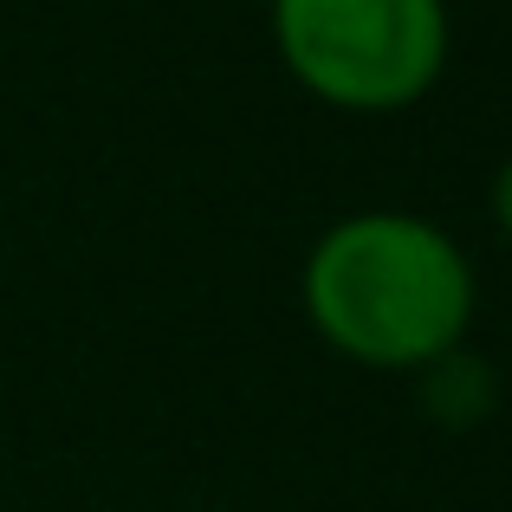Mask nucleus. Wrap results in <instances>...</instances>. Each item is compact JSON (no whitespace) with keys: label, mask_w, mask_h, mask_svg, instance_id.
I'll list each match as a JSON object with an SVG mask.
<instances>
[{"label":"nucleus","mask_w":512,"mask_h":512,"mask_svg":"<svg viewBox=\"0 0 512 512\" xmlns=\"http://www.w3.org/2000/svg\"><path fill=\"white\" fill-rule=\"evenodd\" d=\"M299 305L318 344L344 363L415 376L467 344L480 279L441 221L409 208H357L312 240L299 266Z\"/></svg>","instance_id":"f257e3e1"},{"label":"nucleus","mask_w":512,"mask_h":512,"mask_svg":"<svg viewBox=\"0 0 512 512\" xmlns=\"http://www.w3.org/2000/svg\"><path fill=\"white\" fill-rule=\"evenodd\" d=\"M266 33L292 85L350 117L415 111L454 52L448 0H266Z\"/></svg>","instance_id":"f03ea898"},{"label":"nucleus","mask_w":512,"mask_h":512,"mask_svg":"<svg viewBox=\"0 0 512 512\" xmlns=\"http://www.w3.org/2000/svg\"><path fill=\"white\" fill-rule=\"evenodd\" d=\"M415 389H422V409L435 428H480L500 409V376L474 344H454L448 357L415 370Z\"/></svg>","instance_id":"7ed1b4c3"},{"label":"nucleus","mask_w":512,"mask_h":512,"mask_svg":"<svg viewBox=\"0 0 512 512\" xmlns=\"http://www.w3.org/2000/svg\"><path fill=\"white\" fill-rule=\"evenodd\" d=\"M487 214H493V227H500V240L512 247V156L493 169V182H487Z\"/></svg>","instance_id":"20e7f679"}]
</instances>
